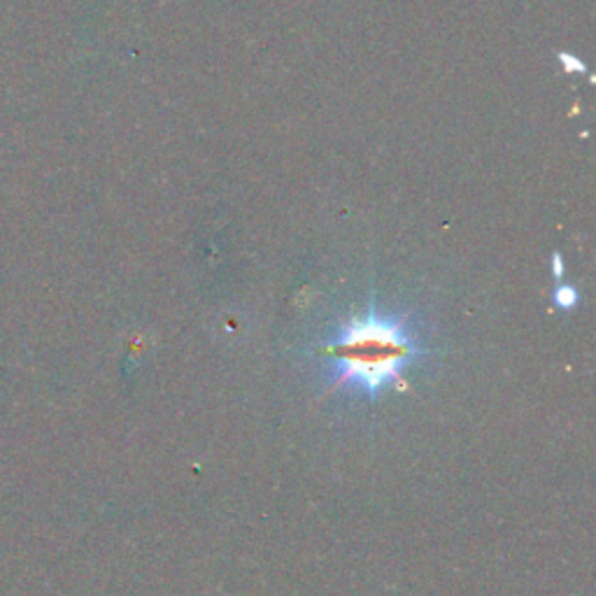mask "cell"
Returning a JSON list of instances; mask_svg holds the SVG:
<instances>
[{
  "label": "cell",
  "instance_id": "obj_1",
  "mask_svg": "<svg viewBox=\"0 0 596 596\" xmlns=\"http://www.w3.org/2000/svg\"><path fill=\"white\" fill-rule=\"evenodd\" d=\"M329 382L333 387H360L376 399L385 387H403V370L427 354L403 317H389L368 311L352 317L325 340Z\"/></svg>",
  "mask_w": 596,
  "mask_h": 596
},
{
  "label": "cell",
  "instance_id": "obj_2",
  "mask_svg": "<svg viewBox=\"0 0 596 596\" xmlns=\"http://www.w3.org/2000/svg\"><path fill=\"white\" fill-rule=\"evenodd\" d=\"M555 303L559 305V308L569 311V308H573V305L577 303V294L573 292L571 287H561V289H557V292H555Z\"/></svg>",
  "mask_w": 596,
  "mask_h": 596
}]
</instances>
